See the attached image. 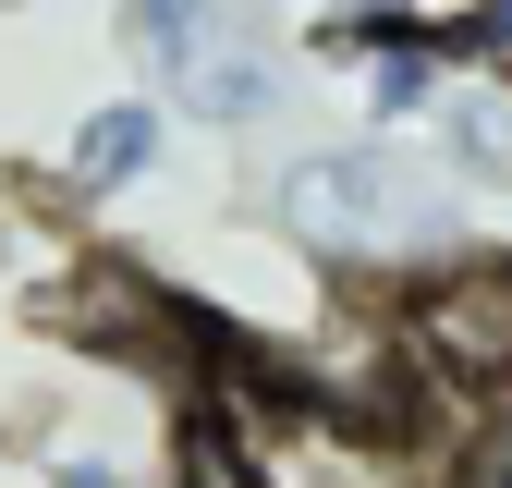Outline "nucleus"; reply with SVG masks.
<instances>
[{
    "mask_svg": "<svg viewBox=\"0 0 512 488\" xmlns=\"http://www.w3.org/2000/svg\"><path fill=\"white\" fill-rule=\"evenodd\" d=\"M159 159H171V110L122 86V98L74 110V135H61V196H74V208H110V196H135Z\"/></svg>",
    "mask_w": 512,
    "mask_h": 488,
    "instance_id": "4",
    "label": "nucleus"
},
{
    "mask_svg": "<svg viewBox=\"0 0 512 488\" xmlns=\"http://www.w3.org/2000/svg\"><path fill=\"white\" fill-rule=\"evenodd\" d=\"M49 488H147V476L110 464V452H49Z\"/></svg>",
    "mask_w": 512,
    "mask_h": 488,
    "instance_id": "9",
    "label": "nucleus"
},
{
    "mask_svg": "<svg viewBox=\"0 0 512 488\" xmlns=\"http://www.w3.org/2000/svg\"><path fill=\"white\" fill-rule=\"evenodd\" d=\"M208 440L244 464V488H439L415 427H378L317 379H256V366L208 391Z\"/></svg>",
    "mask_w": 512,
    "mask_h": 488,
    "instance_id": "2",
    "label": "nucleus"
},
{
    "mask_svg": "<svg viewBox=\"0 0 512 488\" xmlns=\"http://www.w3.org/2000/svg\"><path fill=\"white\" fill-rule=\"evenodd\" d=\"M0 13H37V0H0Z\"/></svg>",
    "mask_w": 512,
    "mask_h": 488,
    "instance_id": "10",
    "label": "nucleus"
},
{
    "mask_svg": "<svg viewBox=\"0 0 512 488\" xmlns=\"http://www.w3.org/2000/svg\"><path fill=\"white\" fill-rule=\"evenodd\" d=\"M171 488H244V464H232V452L208 440V415L183 427V464H171Z\"/></svg>",
    "mask_w": 512,
    "mask_h": 488,
    "instance_id": "8",
    "label": "nucleus"
},
{
    "mask_svg": "<svg viewBox=\"0 0 512 488\" xmlns=\"http://www.w3.org/2000/svg\"><path fill=\"white\" fill-rule=\"evenodd\" d=\"M427 159L452 171V196H512V86L452 74V98L427 110Z\"/></svg>",
    "mask_w": 512,
    "mask_h": 488,
    "instance_id": "6",
    "label": "nucleus"
},
{
    "mask_svg": "<svg viewBox=\"0 0 512 488\" xmlns=\"http://www.w3.org/2000/svg\"><path fill=\"white\" fill-rule=\"evenodd\" d=\"M464 61L452 49H427V37H391V49H366L354 61V110H366V135H403V122H427L439 98H452Z\"/></svg>",
    "mask_w": 512,
    "mask_h": 488,
    "instance_id": "7",
    "label": "nucleus"
},
{
    "mask_svg": "<svg viewBox=\"0 0 512 488\" xmlns=\"http://www.w3.org/2000/svg\"><path fill=\"white\" fill-rule=\"evenodd\" d=\"M220 25H232V0H110V49L135 61V98H159V110L196 86Z\"/></svg>",
    "mask_w": 512,
    "mask_h": 488,
    "instance_id": "5",
    "label": "nucleus"
},
{
    "mask_svg": "<svg viewBox=\"0 0 512 488\" xmlns=\"http://www.w3.org/2000/svg\"><path fill=\"white\" fill-rule=\"evenodd\" d=\"M269 232L293 244L305 269L378 281V293H403L415 269H439V257H464V244H476L452 171H439L415 135H330V147H293V159L269 171Z\"/></svg>",
    "mask_w": 512,
    "mask_h": 488,
    "instance_id": "1",
    "label": "nucleus"
},
{
    "mask_svg": "<svg viewBox=\"0 0 512 488\" xmlns=\"http://www.w3.org/2000/svg\"><path fill=\"white\" fill-rule=\"evenodd\" d=\"M293 74H305L293 37H281L269 13H232V25H220V49L196 61V86H183L171 110H183V122H208V135H256V122H281Z\"/></svg>",
    "mask_w": 512,
    "mask_h": 488,
    "instance_id": "3",
    "label": "nucleus"
},
{
    "mask_svg": "<svg viewBox=\"0 0 512 488\" xmlns=\"http://www.w3.org/2000/svg\"><path fill=\"white\" fill-rule=\"evenodd\" d=\"M232 13H269V0H232Z\"/></svg>",
    "mask_w": 512,
    "mask_h": 488,
    "instance_id": "11",
    "label": "nucleus"
}]
</instances>
